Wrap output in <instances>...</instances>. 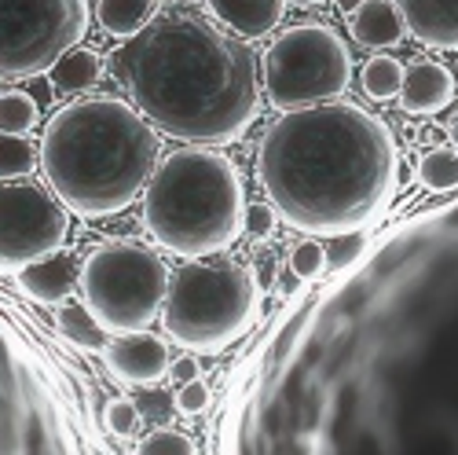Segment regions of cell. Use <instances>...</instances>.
I'll return each instance as SVG.
<instances>
[{"instance_id": "cell-16", "label": "cell", "mask_w": 458, "mask_h": 455, "mask_svg": "<svg viewBox=\"0 0 458 455\" xmlns=\"http://www.w3.org/2000/svg\"><path fill=\"white\" fill-rule=\"evenodd\" d=\"M55 327H59V334L70 341V346H78L85 353H103L106 338H110L103 331V323L89 313L85 301H73V297H66V301L55 305Z\"/></svg>"}, {"instance_id": "cell-2", "label": "cell", "mask_w": 458, "mask_h": 455, "mask_svg": "<svg viewBox=\"0 0 458 455\" xmlns=\"http://www.w3.org/2000/svg\"><path fill=\"white\" fill-rule=\"evenodd\" d=\"M257 173L283 224L334 239L367 232L381 217L400 180V155L377 114L330 99L286 110L260 140Z\"/></svg>"}, {"instance_id": "cell-5", "label": "cell", "mask_w": 458, "mask_h": 455, "mask_svg": "<svg viewBox=\"0 0 458 455\" xmlns=\"http://www.w3.org/2000/svg\"><path fill=\"white\" fill-rule=\"evenodd\" d=\"M260 313V283L239 261L195 257L176 276L162 305V323L173 341L191 353H224L253 327Z\"/></svg>"}, {"instance_id": "cell-23", "label": "cell", "mask_w": 458, "mask_h": 455, "mask_svg": "<svg viewBox=\"0 0 458 455\" xmlns=\"http://www.w3.org/2000/svg\"><path fill=\"white\" fill-rule=\"evenodd\" d=\"M132 455H199L195 441H191L183 430H173V426H158L140 437L136 451Z\"/></svg>"}, {"instance_id": "cell-29", "label": "cell", "mask_w": 458, "mask_h": 455, "mask_svg": "<svg viewBox=\"0 0 458 455\" xmlns=\"http://www.w3.org/2000/svg\"><path fill=\"white\" fill-rule=\"evenodd\" d=\"M169 374H176L180 382H191V378H199V364L191 360V356H183V360H176V364H169Z\"/></svg>"}, {"instance_id": "cell-8", "label": "cell", "mask_w": 458, "mask_h": 455, "mask_svg": "<svg viewBox=\"0 0 458 455\" xmlns=\"http://www.w3.org/2000/svg\"><path fill=\"white\" fill-rule=\"evenodd\" d=\"M89 0H0V82L41 78L89 33Z\"/></svg>"}, {"instance_id": "cell-14", "label": "cell", "mask_w": 458, "mask_h": 455, "mask_svg": "<svg viewBox=\"0 0 458 455\" xmlns=\"http://www.w3.org/2000/svg\"><path fill=\"white\" fill-rule=\"evenodd\" d=\"M286 8V0H206V12L242 41L268 37L283 22Z\"/></svg>"}, {"instance_id": "cell-32", "label": "cell", "mask_w": 458, "mask_h": 455, "mask_svg": "<svg viewBox=\"0 0 458 455\" xmlns=\"http://www.w3.org/2000/svg\"><path fill=\"white\" fill-rule=\"evenodd\" d=\"M286 4H297V8H312V4H319V0H286Z\"/></svg>"}, {"instance_id": "cell-20", "label": "cell", "mask_w": 458, "mask_h": 455, "mask_svg": "<svg viewBox=\"0 0 458 455\" xmlns=\"http://www.w3.org/2000/svg\"><path fill=\"white\" fill-rule=\"evenodd\" d=\"M41 125V103H37L30 92H0V133L12 136H26Z\"/></svg>"}, {"instance_id": "cell-4", "label": "cell", "mask_w": 458, "mask_h": 455, "mask_svg": "<svg viewBox=\"0 0 458 455\" xmlns=\"http://www.w3.org/2000/svg\"><path fill=\"white\" fill-rule=\"evenodd\" d=\"M143 228L176 257H216L246 228V187L216 147L187 143L165 155L143 187Z\"/></svg>"}, {"instance_id": "cell-27", "label": "cell", "mask_w": 458, "mask_h": 455, "mask_svg": "<svg viewBox=\"0 0 458 455\" xmlns=\"http://www.w3.org/2000/svg\"><path fill=\"white\" fill-rule=\"evenodd\" d=\"M276 220H279V213L272 210V202H253V206H246V228L242 232L253 236V239H268L276 232Z\"/></svg>"}, {"instance_id": "cell-12", "label": "cell", "mask_w": 458, "mask_h": 455, "mask_svg": "<svg viewBox=\"0 0 458 455\" xmlns=\"http://www.w3.org/2000/svg\"><path fill=\"white\" fill-rule=\"evenodd\" d=\"M407 33L426 48L454 52L458 48V0H396Z\"/></svg>"}, {"instance_id": "cell-1", "label": "cell", "mask_w": 458, "mask_h": 455, "mask_svg": "<svg viewBox=\"0 0 458 455\" xmlns=\"http://www.w3.org/2000/svg\"><path fill=\"white\" fill-rule=\"evenodd\" d=\"M110 73L158 133L227 147L260 114V70L242 37L191 0H158L143 30L114 48Z\"/></svg>"}, {"instance_id": "cell-17", "label": "cell", "mask_w": 458, "mask_h": 455, "mask_svg": "<svg viewBox=\"0 0 458 455\" xmlns=\"http://www.w3.org/2000/svg\"><path fill=\"white\" fill-rule=\"evenodd\" d=\"M48 78H52V85H55L59 92H89V89H96L99 78H103V59H99V52L78 45V48L63 52V56L52 63Z\"/></svg>"}, {"instance_id": "cell-30", "label": "cell", "mask_w": 458, "mask_h": 455, "mask_svg": "<svg viewBox=\"0 0 458 455\" xmlns=\"http://www.w3.org/2000/svg\"><path fill=\"white\" fill-rule=\"evenodd\" d=\"M360 4H363V0H334V8H337V12H345V15H352Z\"/></svg>"}, {"instance_id": "cell-28", "label": "cell", "mask_w": 458, "mask_h": 455, "mask_svg": "<svg viewBox=\"0 0 458 455\" xmlns=\"http://www.w3.org/2000/svg\"><path fill=\"white\" fill-rule=\"evenodd\" d=\"M209 386L202 382V378H191V382H180V393H176V408L183 415H202L209 408Z\"/></svg>"}, {"instance_id": "cell-25", "label": "cell", "mask_w": 458, "mask_h": 455, "mask_svg": "<svg viewBox=\"0 0 458 455\" xmlns=\"http://www.w3.org/2000/svg\"><path fill=\"white\" fill-rule=\"evenodd\" d=\"M103 426L114 434V437H132L140 434V408L129 400V397H110L106 408H103Z\"/></svg>"}, {"instance_id": "cell-6", "label": "cell", "mask_w": 458, "mask_h": 455, "mask_svg": "<svg viewBox=\"0 0 458 455\" xmlns=\"http://www.w3.org/2000/svg\"><path fill=\"white\" fill-rule=\"evenodd\" d=\"M169 276L173 272L158 250L132 239H114L85 257L78 287L106 334H132L162 316Z\"/></svg>"}, {"instance_id": "cell-13", "label": "cell", "mask_w": 458, "mask_h": 455, "mask_svg": "<svg viewBox=\"0 0 458 455\" xmlns=\"http://www.w3.org/2000/svg\"><path fill=\"white\" fill-rule=\"evenodd\" d=\"M78 261L70 253L55 250L41 261L26 264V269L15 272V283L19 290L30 297V301H41V305H59V301L73 297V287H78Z\"/></svg>"}, {"instance_id": "cell-22", "label": "cell", "mask_w": 458, "mask_h": 455, "mask_svg": "<svg viewBox=\"0 0 458 455\" xmlns=\"http://www.w3.org/2000/svg\"><path fill=\"white\" fill-rule=\"evenodd\" d=\"M37 169V147L26 136L0 133V184L4 180H22Z\"/></svg>"}, {"instance_id": "cell-10", "label": "cell", "mask_w": 458, "mask_h": 455, "mask_svg": "<svg viewBox=\"0 0 458 455\" xmlns=\"http://www.w3.org/2000/svg\"><path fill=\"white\" fill-rule=\"evenodd\" d=\"M103 364L125 386H158L169 374L173 356H169L165 338L150 331H132V334H118L114 341H106Z\"/></svg>"}, {"instance_id": "cell-7", "label": "cell", "mask_w": 458, "mask_h": 455, "mask_svg": "<svg viewBox=\"0 0 458 455\" xmlns=\"http://www.w3.org/2000/svg\"><path fill=\"white\" fill-rule=\"evenodd\" d=\"M352 82V56L341 37L323 22L290 26L264 52L260 85L276 110H301L341 99Z\"/></svg>"}, {"instance_id": "cell-18", "label": "cell", "mask_w": 458, "mask_h": 455, "mask_svg": "<svg viewBox=\"0 0 458 455\" xmlns=\"http://www.w3.org/2000/svg\"><path fill=\"white\" fill-rule=\"evenodd\" d=\"M155 8H158V0H99L96 19L110 37L125 41V37H132L136 30H143L150 22Z\"/></svg>"}, {"instance_id": "cell-19", "label": "cell", "mask_w": 458, "mask_h": 455, "mask_svg": "<svg viewBox=\"0 0 458 455\" xmlns=\"http://www.w3.org/2000/svg\"><path fill=\"white\" fill-rule=\"evenodd\" d=\"M360 85L370 99L386 103V99H396L400 96V85H403V63H396L393 56H374L363 63V73H360Z\"/></svg>"}, {"instance_id": "cell-31", "label": "cell", "mask_w": 458, "mask_h": 455, "mask_svg": "<svg viewBox=\"0 0 458 455\" xmlns=\"http://www.w3.org/2000/svg\"><path fill=\"white\" fill-rule=\"evenodd\" d=\"M451 147L458 150V114H454V125H451Z\"/></svg>"}, {"instance_id": "cell-26", "label": "cell", "mask_w": 458, "mask_h": 455, "mask_svg": "<svg viewBox=\"0 0 458 455\" xmlns=\"http://www.w3.org/2000/svg\"><path fill=\"white\" fill-rule=\"evenodd\" d=\"M367 250V236L363 232H345V236H334V243L327 246V269L334 272H345L356 257H363Z\"/></svg>"}, {"instance_id": "cell-9", "label": "cell", "mask_w": 458, "mask_h": 455, "mask_svg": "<svg viewBox=\"0 0 458 455\" xmlns=\"http://www.w3.org/2000/svg\"><path fill=\"white\" fill-rule=\"evenodd\" d=\"M66 232V206L41 184H0V272H19L26 264L63 250Z\"/></svg>"}, {"instance_id": "cell-3", "label": "cell", "mask_w": 458, "mask_h": 455, "mask_svg": "<svg viewBox=\"0 0 458 455\" xmlns=\"http://www.w3.org/2000/svg\"><path fill=\"white\" fill-rule=\"evenodd\" d=\"M37 162L70 213L114 217L143 195L158 166V133L129 99L85 96L55 110Z\"/></svg>"}, {"instance_id": "cell-21", "label": "cell", "mask_w": 458, "mask_h": 455, "mask_svg": "<svg viewBox=\"0 0 458 455\" xmlns=\"http://www.w3.org/2000/svg\"><path fill=\"white\" fill-rule=\"evenodd\" d=\"M418 180L429 192H451L458 187V150L454 147H429L418 159Z\"/></svg>"}, {"instance_id": "cell-11", "label": "cell", "mask_w": 458, "mask_h": 455, "mask_svg": "<svg viewBox=\"0 0 458 455\" xmlns=\"http://www.w3.org/2000/svg\"><path fill=\"white\" fill-rule=\"evenodd\" d=\"M454 96V73L437 59H418L403 66V85H400V107L407 114H440Z\"/></svg>"}, {"instance_id": "cell-24", "label": "cell", "mask_w": 458, "mask_h": 455, "mask_svg": "<svg viewBox=\"0 0 458 455\" xmlns=\"http://www.w3.org/2000/svg\"><path fill=\"white\" fill-rule=\"evenodd\" d=\"M290 272L297 279H319L327 272V246L316 239H304L290 250Z\"/></svg>"}, {"instance_id": "cell-15", "label": "cell", "mask_w": 458, "mask_h": 455, "mask_svg": "<svg viewBox=\"0 0 458 455\" xmlns=\"http://www.w3.org/2000/svg\"><path fill=\"white\" fill-rule=\"evenodd\" d=\"M349 33L363 48H396L407 37V22L400 15L396 0H363L349 15Z\"/></svg>"}]
</instances>
